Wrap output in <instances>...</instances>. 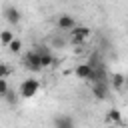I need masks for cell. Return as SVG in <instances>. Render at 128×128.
I'll return each instance as SVG.
<instances>
[{"instance_id":"obj_1","label":"cell","mask_w":128,"mask_h":128,"mask_svg":"<svg viewBox=\"0 0 128 128\" xmlns=\"http://www.w3.org/2000/svg\"><path fill=\"white\" fill-rule=\"evenodd\" d=\"M22 66L28 70V72H40L42 70V60H40V54L36 50H28L22 58Z\"/></svg>"},{"instance_id":"obj_2","label":"cell","mask_w":128,"mask_h":128,"mask_svg":"<svg viewBox=\"0 0 128 128\" xmlns=\"http://www.w3.org/2000/svg\"><path fill=\"white\" fill-rule=\"evenodd\" d=\"M38 90H40V82L34 78H26V80H22V84L18 88V96L20 98H32V96H36Z\"/></svg>"},{"instance_id":"obj_3","label":"cell","mask_w":128,"mask_h":128,"mask_svg":"<svg viewBox=\"0 0 128 128\" xmlns=\"http://www.w3.org/2000/svg\"><path fill=\"white\" fill-rule=\"evenodd\" d=\"M90 36H92V32H90L88 26H76V28L70 32V42L76 44V46H82Z\"/></svg>"},{"instance_id":"obj_4","label":"cell","mask_w":128,"mask_h":128,"mask_svg":"<svg viewBox=\"0 0 128 128\" xmlns=\"http://www.w3.org/2000/svg\"><path fill=\"white\" fill-rule=\"evenodd\" d=\"M56 26H58V30L60 32H72L78 24H76V20H74V16H70V14H60L58 16V20H56Z\"/></svg>"},{"instance_id":"obj_5","label":"cell","mask_w":128,"mask_h":128,"mask_svg":"<svg viewBox=\"0 0 128 128\" xmlns=\"http://www.w3.org/2000/svg\"><path fill=\"white\" fill-rule=\"evenodd\" d=\"M36 52L40 54V60H42V68H48V66H54L56 64V58L52 54V50L46 46V44H40L36 48Z\"/></svg>"},{"instance_id":"obj_6","label":"cell","mask_w":128,"mask_h":128,"mask_svg":"<svg viewBox=\"0 0 128 128\" xmlns=\"http://www.w3.org/2000/svg\"><path fill=\"white\" fill-rule=\"evenodd\" d=\"M110 94V82H98V84H92V96L98 98V100H106Z\"/></svg>"},{"instance_id":"obj_7","label":"cell","mask_w":128,"mask_h":128,"mask_svg":"<svg viewBox=\"0 0 128 128\" xmlns=\"http://www.w3.org/2000/svg\"><path fill=\"white\" fill-rule=\"evenodd\" d=\"M52 128H74V118L70 114H60L54 118Z\"/></svg>"},{"instance_id":"obj_8","label":"cell","mask_w":128,"mask_h":128,"mask_svg":"<svg viewBox=\"0 0 128 128\" xmlns=\"http://www.w3.org/2000/svg\"><path fill=\"white\" fill-rule=\"evenodd\" d=\"M4 18H6L10 24H18L20 18H22V14H20V10H18L16 6H6V8H4Z\"/></svg>"},{"instance_id":"obj_9","label":"cell","mask_w":128,"mask_h":128,"mask_svg":"<svg viewBox=\"0 0 128 128\" xmlns=\"http://www.w3.org/2000/svg\"><path fill=\"white\" fill-rule=\"evenodd\" d=\"M74 74H76L80 80H90V78H92V68L84 62V64H78V66L74 68Z\"/></svg>"},{"instance_id":"obj_10","label":"cell","mask_w":128,"mask_h":128,"mask_svg":"<svg viewBox=\"0 0 128 128\" xmlns=\"http://www.w3.org/2000/svg\"><path fill=\"white\" fill-rule=\"evenodd\" d=\"M120 120H122V112L118 108H110L106 112V122L108 124H120Z\"/></svg>"},{"instance_id":"obj_11","label":"cell","mask_w":128,"mask_h":128,"mask_svg":"<svg viewBox=\"0 0 128 128\" xmlns=\"http://www.w3.org/2000/svg\"><path fill=\"white\" fill-rule=\"evenodd\" d=\"M108 82L112 84V88H124V86H126V76L116 72V74H112V76H110V80H108Z\"/></svg>"},{"instance_id":"obj_12","label":"cell","mask_w":128,"mask_h":128,"mask_svg":"<svg viewBox=\"0 0 128 128\" xmlns=\"http://www.w3.org/2000/svg\"><path fill=\"white\" fill-rule=\"evenodd\" d=\"M14 40V34L10 32V30H4V32H0V44H4V46H10V42Z\"/></svg>"},{"instance_id":"obj_13","label":"cell","mask_w":128,"mask_h":128,"mask_svg":"<svg viewBox=\"0 0 128 128\" xmlns=\"http://www.w3.org/2000/svg\"><path fill=\"white\" fill-rule=\"evenodd\" d=\"M10 74H12V68L8 64H4V62H0V80H6Z\"/></svg>"},{"instance_id":"obj_14","label":"cell","mask_w":128,"mask_h":128,"mask_svg":"<svg viewBox=\"0 0 128 128\" xmlns=\"http://www.w3.org/2000/svg\"><path fill=\"white\" fill-rule=\"evenodd\" d=\"M20 48H22V42H20L18 38H14V40L10 42V46H8V50H10L12 54H18V52H20Z\"/></svg>"},{"instance_id":"obj_15","label":"cell","mask_w":128,"mask_h":128,"mask_svg":"<svg viewBox=\"0 0 128 128\" xmlns=\"http://www.w3.org/2000/svg\"><path fill=\"white\" fill-rule=\"evenodd\" d=\"M8 92H10L8 82H6V80H0V98H6V96H8Z\"/></svg>"},{"instance_id":"obj_16","label":"cell","mask_w":128,"mask_h":128,"mask_svg":"<svg viewBox=\"0 0 128 128\" xmlns=\"http://www.w3.org/2000/svg\"><path fill=\"white\" fill-rule=\"evenodd\" d=\"M6 100H8L10 104H14V102H16V94H14V92H8V96H6Z\"/></svg>"},{"instance_id":"obj_17","label":"cell","mask_w":128,"mask_h":128,"mask_svg":"<svg viewBox=\"0 0 128 128\" xmlns=\"http://www.w3.org/2000/svg\"><path fill=\"white\" fill-rule=\"evenodd\" d=\"M62 42H64L62 38H54V40H52V44H54V46H62Z\"/></svg>"}]
</instances>
